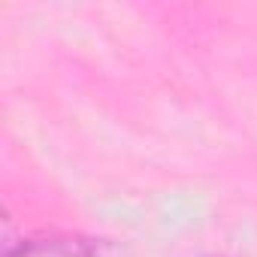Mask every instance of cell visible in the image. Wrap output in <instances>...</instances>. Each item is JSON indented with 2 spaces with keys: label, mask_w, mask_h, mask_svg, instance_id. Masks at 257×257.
<instances>
[{
  "label": "cell",
  "mask_w": 257,
  "mask_h": 257,
  "mask_svg": "<svg viewBox=\"0 0 257 257\" xmlns=\"http://www.w3.org/2000/svg\"><path fill=\"white\" fill-rule=\"evenodd\" d=\"M7 257H115V248L88 236H40L22 242Z\"/></svg>",
  "instance_id": "obj_1"
}]
</instances>
